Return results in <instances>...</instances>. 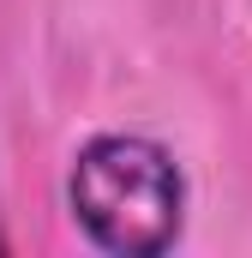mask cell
<instances>
[{"label":"cell","mask_w":252,"mask_h":258,"mask_svg":"<svg viewBox=\"0 0 252 258\" xmlns=\"http://www.w3.org/2000/svg\"><path fill=\"white\" fill-rule=\"evenodd\" d=\"M0 252H6V228H0Z\"/></svg>","instance_id":"2"},{"label":"cell","mask_w":252,"mask_h":258,"mask_svg":"<svg viewBox=\"0 0 252 258\" xmlns=\"http://www.w3.org/2000/svg\"><path fill=\"white\" fill-rule=\"evenodd\" d=\"M66 210L108 258H156L180 240L186 174L144 132H96L66 168Z\"/></svg>","instance_id":"1"}]
</instances>
